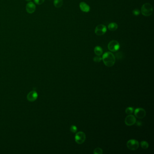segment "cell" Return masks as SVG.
I'll list each match as a JSON object with an SVG mask.
<instances>
[{
  "mask_svg": "<svg viewBox=\"0 0 154 154\" xmlns=\"http://www.w3.org/2000/svg\"><path fill=\"white\" fill-rule=\"evenodd\" d=\"M108 49L111 52H116L120 48V44L116 40H112L107 45Z\"/></svg>",
  "mask_w": 154,
  "mask_h": 154,
  "instance_id": "5",
  "label": "cell"
},
{
  "mask_svg": "<svg viewBox=\"0 0 154 154\" xmlns=\"http://www.w3.org/2000/svg\"><path fill=\"white\" fill-rule=\"evenodd\" d=\"M153 11L152 5L150 3H145L142 6L141 12L144 16H151Z\"/></svg>",
  "mask_w": 154,
  "mask_h": 154,
  "instance_id": "2",
  "label": "cell"
},
{
  "mask_svg": "<svg viewBox=\"0 0 154 154\" xmlns=\"http://www.w3.org/2000/svg\"><path fill=\"white\" fill-rule=\"evenodd\" d=\"M38 95L37 92L33 90L27 95V99L30 102H34L38 98Z\"/></svg>",
  "mask_w": 154,
  "mask_h": 154,
  "instance_id": "10",
  "label": "cell"
},
{
  "mask_svg": "<svg viewBox=\"0 0 154 154\" xmlns=\"http://www.w3.org/2000/svg\"><path fill=\"white\" fill-rule=\"evenodd\" d=\"M134 114L137 118H143L146 115L145 110L142 108H137L135 110Z\"/></svg>",
  "mask_w": 154,
  "mask_h": 154,
  "instance_id": "8",
  "label": "cell"
},
{
  "mask_svg": "<svg viewBox=\"0 0 154 154\" xmlns=\"http://www.w3.org/2000/svg\"><path fill=\"white\" fill-rule=\"evenodd\" d=\"M125 123L128 126L133 125L136 123V118L133 115L129 114L125 118Z\"/></svg>",
  "mask_w": 154,
  "mask_h": 154,
  "instance_id": "7",
  "label": "cell"
},
{
  "mask_svg": "<svg viewBox=\"0 0 154 154\" xmlns=\"http://www.w3.org/2000/svg\"><path fill=\"white\" fill-rule=\"evenodd\" d=\"M133 14L135 16H138L140 14V11L137 9H135L133 10Z\"/></svg>",
  "mask_w": 154,
  "mask_h": 154,
  "instance_id": "20",
  "label": "cell"
},
{
  "mask_svg": "<svg viewBox=\"0 0 154 154\" xmlns=\"http://www.w3.org/2000/svg\"><path fill=\"white\" fill-rule=\"evenodd\" d=\"M63 0H54V5L55 7L57 8L61 7L63 5Z\"/></svg>",
  "mask_w": 154,
  "mask_h": 154,
  "instance_id": "14",
  "label": "cell"
},
{
  "mask_svg": "<svg viewBox=\"0 0 154 154\" xmlns=\"http://www.w3.org/2000/svg\"><path fill=\"white\" fill-rule=\"evenodd\" d=\"M102 58L104 64L107 67H111L114 65L115 57L111 52H106L103 55Z\"/></svg>",
  "mask_w": 154,
  "mask_h": 154,
  "instance_id": "1",
  "label": "cell"
},
{
  "mask_svg": "<svg viewBox=\"0 0 154 154\" xmlns=\"http://www.w3.org/2000/svg\"><path fill=\"white\" fill-rule=\"evenodd\" d=\"M75 141L78 144H82L86 139V135L83 132H79L76 133L75 137Z\"/></svg>",
  "mask_w": 154,
  "mask_h": 154,
  "instance_id": "4",
  "label": "cell"
},
{
  "mask_svg": "<svg viewBox=\"0 0 154 154\" xmlns=\"http://www.w3.org/2000/svg\"><path fill=\"white\" fill-rule=\"evenodd\" d=\"M93 60L95 63H99L102 60V58L100 56H97L94 57Z\"/></svg>",
  "mask_w": 154,
  "mask_h": 154,
  "instance_id": "18",
  "label": "cell"
},
{
  "mask_svg": "<svg viewBox=\"0 0 154 154\" xmlns=\"http://www.w3.org/2000/svg\"><path fill=\"white\" fill-rule=\"evenodd\" d=\"M127 147L131 151H135L139 148V143L136 140L131 139L127 142Z\"/></svg>",
  "mask_w": 154,
  "mask_h": 154,
  "instance_id": "3",
  "label": "cell"
},
{
  "mask_svg": "<svg viewBox=\"0 0 154 154\" xmlns=\"http://www.w3.org/2000/svg\"><path fill=\"white\" fill-rule=\"evenodd\" d=\"M140 145L142 149H147L149 147V144L146 141H142L141 142Z\"/></svg>",
  "mask_w": 154,
  "mask_h": 154,
  "instance_id": "15",
  "label": "cell"
},
{
  "mask_svg": "<svg viewBox=\"0 0 154 154\" xmlns=\"http://www.w3.org/2000/svg\"><path fill=\"white\" fill-rule=\"evenodd\" d=\"M80 8L81 10L84 12H89L90 11V7L86 3L81 2L80 4Z\"/></svg>",
  "mask_w": 154,
  "mask_h": 154,
  "instance_id": "11",
  "label": "cell"
},
{
  "mask_svg": "<svg viewBox=\"0 0 154 154\" xmlns=\"http://www.w3.org/2000/svg\"><path fill=\"white\" fill-rule=\"evenodd\" d=\"M36 10V5L33 2H29L26 5V10L29 14H32Z\"/></svg>",
  "mask_w": 154,
  "mask_h": 154,
  "instance_id": "9",
  "label": "cell"
},
{
  "mask_svg": "<svg viewBox=\"0 0 154 154\" xmlns=\"http://www.w3.org/2000/svg\"><path fill=\"white\" fill-rule=\"evenodd\" d=\"M77 127L75 125H72L70 127V131L72 132V133H75L77 132Z\"/></svg>",
  "mask_w": 154,
  "mask_h": 154,
  "instance_id": "19",
  "label": "cell"
},
{
  "mask_svg": "<svg viewBox=\"0 0 154 154\" xmlns=\"http://www.w3.org/2000/svg\"><path fill=\"white\" fill-rule=\"evenodd\" d=\"M103 153V151L102 149L99 147H97L96 148H95L94 151V154H102Z\"/></svg>",
  "mask_w": 154,
  "mask_h": 154,
  "instance_id": "17",
  "label": "cell"
},
{
  "mask_svg": "<svg viewBox=\"0 0 154 154\" xmlns=\"http://www.w3.org/2000/svg\"><path fill=\"white\" fill-rule=\"evenodd\" d=\"M133 111H134V109L133 107H129L126 109L125 113L127 114H131L132 113H133Z\"/></svg>",
  "mask_w": 154,
  "mask_h": 154,
  "instance_id": "16",
  "label": "cell"
},
{
  "mask_svg": "<svg viewBox=\"0 0 154 154\" xmlns=\"http://www.w3.org/2000/svg\"><path fill=\"white\" fill-rule=\"evenodd\" d=\"M107 31V28L104 25H99L95 28V34L98 36H101L105 34Z\"/></svg>",
  "mask_w": 154,
  "mask_h": 154,
  "instance_id": "6",
  "label": "cell"
},
{
  "mask_svg": "<svg viewBox=\"0 0 154 154\" xmlns=\"http://www.w3.org/2000/svg\"><path fill=\"white\" fill-rule=\"evenodd\" d=\"M45 1V0H34V2L36 4H37L38 5H40L44 3Z\"/></svg>",
  "mask_w": 154,
  "mask_h": 154,
  "instance_id": "21",
  "label": "cell"
},
{
  "mask_svg": "<svg viewBox=\"0 0 154 154\" xmlns=\"http://www.w3.org/2000/svg\"><path fill=\"white\" fill-rule=\"evenodd\" d=\"M26 2H30L31 0H25Z\"/></svg>",
  "mask_w": 154,
  "mask_h": 154,
  "instance_id": "22",
  "label": "cell"
},
{
  "mask_svg": "<svg viewBox=\"0 0 154 154\" xmlns=\"http://www.w3.org/2000/svg\"><path fill=\"white\" fill-rule=\"evenodd\" d=\"M49 1H50V0H49Z\"/></svg>",
  "mask_w": 154,
  "mask_h": 154,
  "instance_id": "23",
  "label": "cell"
},
{
  "mask_svg": "<svg viewBox=\"0 0 154 154\" xmlns=\"http://www.w3.org/2000/svg\"><path fill=\"white\" fill-rule=\"evenodd\" d=\"M94 52L97 56H101L103 54V49L100 46H96L94 49Z\"/></svg>",
  "mask_w": 154,
  "mask_h": 154,
  "instance_id": "13",
  "label": "cell"
},
{
  "mask_svg": "<svg viewBox=\"0 0 154 154\" xmlns=\"http://www.w3.org/2000/svg\"><path fill=\"white\" fill-rule=\"evenodd\" d=\"M118 28V25L115 23H111L108 25V29L109 30L114 31Z\"/></svg>",
  "mask_w": 154,
  "mask_h": 154,
  "instance_id": "12",
  "label": "cell"
}]
</instances>
